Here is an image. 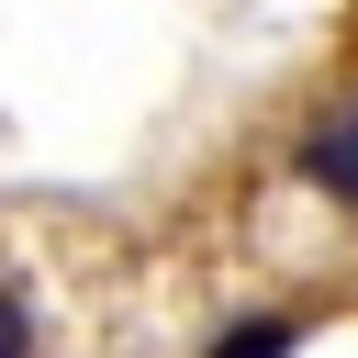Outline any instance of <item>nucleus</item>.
Instances as JSON below:
<instances>
[{"instance_id":"2","label":"nucleus","mask_w":358,"mask_h":358,"mask_svg":"<svg viewBox=\"0 0 358 358\" xmlns=\"http://www.w3.org/2000/svg\"><path fill=\"white\" fill-rule=\"evenodd\" d=\"M201 358H302V313H246V324H224Z\"/></svg>"},{"instance_id":"3","label":"nucleus","mask_w":358,"mask_h":358,"mask_svg":"<svg viewBox=\"0 0 358 358\" xmlns=\"http://www.w3.org/2000/svg\"><path fill=\"white\" fill-rule=\"evenodd\" d=\"M34 347H45V324H34L22 280H0V358H34Z\"/></svg>"},{"instance_id":"1","label":"nucleus","mask_w":358,"mask_h":358,"mask_svg":"<svg viewBox=\"0 0 358 358\" xmlns=\"http://www.w3.org/2000/svg\"><path fill=\"white\" fill-rule=\"evenodd\" d=\"M291 168H302V190H324L336 213H358V90H336V101L302 123Z\"/></svg>"}]
</instances>
